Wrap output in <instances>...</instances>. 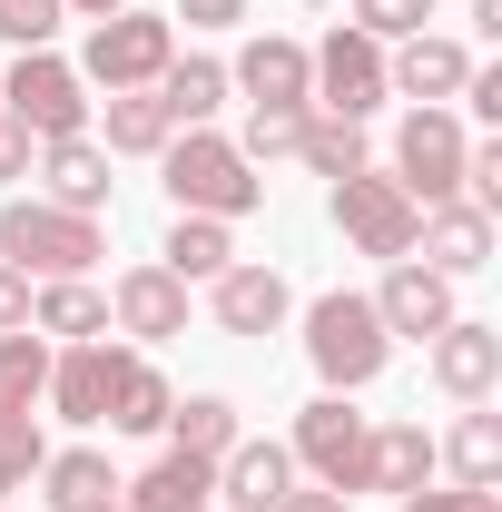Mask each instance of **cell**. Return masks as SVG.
Wrapping results in <instances>:
<instances>
[{
  "instance_id": "obj_1",
  "label": "cell",
  "mask_w": 502,
  "mask_h": 512,
  "mask_svg": "<svg viewBox=\"0 0 502 512\" xmlns=\"http://www.w3.org/2000/svg\"><path fill=\"white\" fill-rule=\"evenodd\" d=\"M306 365L325 375V394H365V384L394 365V335H384L375 296H355V286L315 296L306 306Z\"/></svg>"
},
{
  "instance_id": "obj_2",
  "label": "cell",
  "mask_w": 502,
  "mask_h": 512,
  "mask_svg": "<svg viewBox=\"0 0 502 512\" xmlns=\"http://www.w3.org/2000/svg\"><path fill=\"white\" fill-rule=\"evenodd\" d=\"M158 158H168V197H178V217H227V227H237V217L266 207V178L237 158V138H217V128L168 138Z\"/></svg>"
},
{
  "instance_id": "obj_3",
  "label": "cell",
  "mask_w": 502,
  "mask_h": 512,
  "mask_svg": "<svg viewBox=\"0 0 502 512\" xmlns=\"http://www.w3.org/2000/svg\"><path fill=\"white\" fill-rule=\"evenodd\" d=\"M99 256H109V237L79 207H50V197H10L0 207V266H20V276H89Z\"/></svg>"
},
{
  "instance_id": "obj_4",
  "label": "cell",
  "mask_w": 502,
  "mask_h": 512,
  "mask_svg": "<svg viewBox=\"0 0 502 512\" xmlns=\"http://www.w3.org/2000/svg\"><path fill=\"white\" fill-rule=\"evenodd\" d=\"M0 119L20 128L30 148H40V138H89V79H79L60 50H20L10 79H0Z\"/></svg>"
},
{
  "instance_id": "obj_5",
  "label": "cell",
  "mask_w": 502,
  "mask_h": 512,
  "mask_svg": "<svg viewBox=\"0 0 502 512\" xmlns=\"http://www.w3.org/2000/svg\"><path fill=\"white\" fill-rule=\"evenodd\" d=\"M178 60V20L168 10H109V20H89V50H79V79H99V89H158V69Z\"/></svg>"
},
{
  "instance_id": "obj_6",
  "label": "cell",
  "mask_w": 502,
  "mask_h": 512,
  "mask_svg": "<svg viewBox=\"0 0 502 512\" xmlns=\"http://www.w3.org/2000/svg\"><path fill=\"white\" fill-rule=\"evenodd\" d=\"M325 207H335V227H345V247H355V256H384V266H394V256H414L424 207L394 188V168H355V178H335Z\"/></svg>"
},
{
  "instance_id": "obj_7",
  "label": "cell",
  "mask_w": 502,
  "mask_h": 512,
  "mask_svg": "<svg viewBox=\"0 0 502 512\" xmlns=\"http://www.w3.org/2000/svg\"><path fill=\"white\" fill-rule=\"evenodd\" d=\"M463 158H473V138L453 109H414L404 138H394V188L414 197V207H443V197H463Z\"/></svg>"
},
{
  "instance_id": "obj_8",
  "label": "cell",
  "mask_w": 502,
  "mask_h": 512,
  "mask_svg": "<svg viewBox=\"0 0 502 512\" xmlns=\"http://www.w3.org/2000/svg\"><path fill=\"white\" fill-rule=\"evenodd\" d=\"M315 109H325V119H375L384 99H394V89H384V40H365V30H335V40H325V50H315V89H306Z\"/></svg>"
},
{
  "instance_id": "obj_9",
  "label": "cell",
  "mask_w": 502,
  "mask_h": 512,
  "mask_svg": "<svg viewBox=\"0 0 502 512\" xmlns=\"http://www.w3.org/2000/svg\"><path fill=\"white\" fill-rule=\"evenodd\" d=\"M286 453L306 463L325 493H345V503H355V473H365V414H355L345 394H315L306 414H296V444H286Z\"/></svg>"
},
{
  "instance_id": "obj_10",
  "label": "cell",
  "mask_w": 502,
  "mask_h": 512,
  "mask_svg": "<svg viewBox=\"0 0 502 512\" xmlns=\"http://www.w3.org/2000/svg\"><path fill=\"white\" fill-rule=\"evenodd\" d=\"M128 345H109V335H89V345H60L50 355V384H40V404L60 414V424H109V384H119Z\"/></svg>"
},
{
  "instance_id": "obj_11",
  "label": "cell",
  "mask_w": 502,
  "mask_h": 512,
  "mask_svg": "<svg viewBox=\"0 0 502 512\" xmlns=\"http://www.w3.org/2000/svg\"><path fill=\"white\" fill-rule=\"evenodd\" d=\"M375 316H384V335H414V345H434V335L463 316V306H453V276H434L424 256H394V266H384Z\"/></svg>"
},
{
  "instance_id": "obj_12",
  "label": "cell",
  "mask_w": 502,
  "mask_h": 512,
  "mask_svg": "<svg viewBox=\"0 0 502 512\" xmlns=\"http://www.w3.org/2000/svg\"><path fill=\"white\" fill-rule=\"evenodd\" d=\"M227 89H247V109H315V99H306V89H315V50L266 30V40H247V50H237Z\"/></svg>"
},
{
  "instance_id": "obj_13",
  "label": "cell",
  "mask_w": 502,
  "mask_h": 512,
  "mask_svg": "<svg viewBox=\"0 0 502 512\" xmlns=\"http://www.w3.org/2000/svg\"><path fill=\"white\" fill-rule=\"evenodd\" d=\"M434 384L453 394V404H493V384H502V325L453 316L434 335Z\"/></svg>"
},
{
  "instance_id": "obj_14",
  "label": "cell",
  "mask_w": 502,
  "mask_h": 512,
  "mask_svg": "<svg viewBox=\"0 0 502 512\" xmlns=\"http://www.w3.org/2000/svg\"><path fill=\"white\" fill-rule=\"evenodd\" d=\"M109 325L138 335V345H168V335H188V286L168 266H128L119 286H109Z\"/></svg>"
},
{
  "instance_id": "obj_15",
  "label": "cell",
  "mask_w": 502,
  "mask_h": 512,
  "mask_svg": "<svg viewBox=\"0 0 502 512\" xmlns=\"http://www.w3.org/2000/svg\"><path fill=\"white\" fill-rule=\"evenodd\" d=\"M463 79H473V50H463V40H434V30H414V40L384 60V89H404L414 109H453Z\"/></svg>"
},
{
  "instance_id": "obj_16",
  "label": "cell",
  "mask_w": 502,
  "mask_h": 512,
  "mask_svg": "<svg viewBox=\"0 0 502 512\" xmlns=\"http://www.w3.org/2000/svg\"><path fill=\"white\" fill-rule=\"evenodd\" d=\"M414 247H424L434 276H483V266H493V217H483L473 197H443V207H424Z\"/></svg>"
},
{
  "instance_id": "obj_17",
  "label": "cell",
  "mask_w": 502,
  "mask_h": 512,
  "mask_svg": "<svg viewBox=\"0 0 502 512\" xmlns=\"http://www.w3.org/2000/svg\"><path fill=\"white\" fill-rule=\"evenodd\" d=\"M286 493H296V453L237 434V444H227V463H217V503H227V512H276Z\"/></svg>"
},
{
  "instance_id": "obj_18",
  "label": "cell",
  "mask_w": 502,
  "mask_h": 512,
  "mask_svg": "<svg viewBox=\"0 0 502 512\" xmlns=\"http://www.w3.org/2000/svg\"><path fill=\"white\" fill-rule=\"evenodd\" d=\"M207 306H217L227 335H276V325L296 316V286H286L276 266H227V276L207 286Z\"/></svg>"
},
{
  "instance_id": "obj_19",
  "label": "cell",
  "mask_w": 502,
  "mask_h": 512,
  "mask_svg": "<svg viewBox=\"0 0 502 512\" xmlns=\"http://www.w3.org/2000/svg\"><path fill=\"white\" fill-rule=\"evenodd\" d=\"M30 158H40L50 207H79V217H99V207H109V148H99V138H40Z\"/></svg>"
},
{
  "instance_id": "obj_20",
  "label": "cell",
  "mask_w": 502,
  "mask_h": 512,
  "mask_svg": "<svg viewBox=\"0 0 502 512\" xmlns=\"http://www.w3.org/2000/svg\"><path fill=\"white\" fill-rule=\"evenodd\" d=\"M434 483V434L424 424H365V473L355 493H424Z\"/></svg>"
},
{
  "instance_id": "obj_21",
  "label": "cell",
  "mask_w": 502,
  "mask_h": 512,
  "mask_svg": "<svg viewBox=\"0 0 502 512\" xmlns=\"http://www.w3.org/2000/svg\"><path fill=\"white\" fill-rule=\"evenodd\" d=\"M30 335L89 345V335H109V296H99L89 276H40V286H30Z\"/></svg>"
},
{
  "instance_id": "obj_22",
  "label": "cell",
  "mask_w": 502,
  "mask_h": 512,
  "mask_svg": "<svg viewBox=\"0 0 502 512\" xmlns=\"http://www.w3.org/2000/svg\"><path fill=\"white\" fill-rule=\"evenodd\" d=\"M128 512H207L217 503V463H188V453H158L138 483H119Z\"/></svg>"
},
{
  "instance_id": "obj_23",
  "label": "cell",
  "mask_w": 502,
  "mask_h": 512,
  "mask_svg": "<svg viewBox=\"0 0 502 512\" xmlns=\"http://www.w3.org/2000/svg\"><path fill=\"white\" fill-rule=\"evenodd\" d=\"M158 266H168L178 286H217V276L237 266V237H227V217H178V227H168V247H158Z\"/></svg>"
},
{
  "instance_id": "obj_24",
  "label": "cell",
  "mask_w": 502,
  "mask_h": 512,
  "mask_svg": "<svg viewBox=\"0 0 502 512\" xmlns=\"http://www.w3.org/2000/svg\"><path fill=\"white\" fill-rule=\"evenodd\" d=\"M247 424H237V404L227 394H188V404H168V453H188V463H227Z\"/></svg>"
},
{
  "instance_id": "obj_25",
  "label": "cell",
  "mask_w": 502,
  "mask_h": 512,
  "mask_svg": "<svg viewBox=\"0 0 502 512\" xmlns=\"http://www.w3.org/2000/svg\"><path fill=\"white\" fill-rule=\"evenodd\" d=\"M168 375L148 365V355H128L119 365V384H109V434H168Z\"/></svg>"
},
{
  "instance_id": "obj_26",
  "label": "cell",
  "mask_w": 502,
  "mask_h": 512,
  "mask_svg": "<svg viewBox=\"0 0 502 512\" xmlns=\"http://www.w3.org/2000/svg\"><path fill=\"white\" fill-rule=\"evenodd\" d=\"M40 493H50V512H89V503H119V473H109V453L69 444L40 463Z\"/></svg>"
},
{
  "instance_id": "obj_27",
  "label": "cell",
  "mask_w": 502,
  "mask_h": 512,
  "mask_svg": "<svg viewBox=\"0 0 502 512\" xmlns=\"http://www.w3.org/2000/svg\"><path fill=\"white\" fill-rule=\"evenodd\" d=\"M168 138H178V119L158 109V89H109V138H99L109 158H158Z\"/></svg>"
},
{
  "instance_id": "obj_28",
  "label": "cell",
  "mask_w": 502,
  "mask_h": 512,
  "mask_svg": "<svg viewBox=\"0 0 502 512\" xmlns=\"http://www.w3.org/2000/svg\"><path fill=\"white\" fill-rule=\"evenodd\" d=\"M158 109L178 128H207L217 109H227V60H168L158 69Z\"/></svg>"
},
{
  "instance_id": "obj_29",
  "label": "cell",
  "mask_w": 502,
  "mask_h": 512,
  "mask_svg": "<svg viewBox=\"0 0 502 512\" xmlns=\"http://www.w3.org/2000/svg\"><path fill=\"white\" fill-rule=\"evenodd\" d=\"M434 463H453V483L493 493V483H502V414L463 404V424H453V444H434Z\"/></svg>"
},
{
  "instance_id": "obj_30",
  "label": "cell",
  "mask_w": 502,
  "mask_h": 512,
  "mask_svg": "<svg viewBox=\"0 0 502 512\" xmlns=\"http://www.w3.org/2000/svg\"><path fill=\"white\" fill-rule=\"evenodd\" d=\"M40 384H50V335H30V325H20V335H0V424H10V414H30V404H40Z\"/></svg>"
},
{
  "instance_id": "obj_31",
  "label": "cell",
  "mask_w": 502,
  "mask_h": 512,
  "mask_svg": "<svg viewBox=\"0 0 502 512\" xmlns=\"http://www.w3.org/2000/svg\"><path fill=\"white\" fill-rule=\"evenodd\" d=\"M296 158H306L315 178L335 188V178H355V168H365V128H355V119H306V138H296Z\"/></svg>"
},
{
  "instance_id": "obj_32",
  "label": "cell",
  "mask_w": 502,
  "mask_h": 512,
  "mask_svg": "<svg viewBox=\"0 0 502 512\" xmlns=\"http://www.w3.org/2000/svg\"><path fill=\"white\" fill-rule=\"evenodd\" d=\"M315 109H247V138H237V158L266 168V158H296V138H306Z\"/></svg>"
},
{
  "instance_id": "obj_33",
  "label": "cell",
  "mask_w": 502,
  "mask_h": 512,
  "mask_svg": "<svg viewBox=\"0 0 502 512\" xmlns=\"http://www.w3.org/2000/svg\"><path fill=\"white\" fill-rule=\"evenodd\" d=\"M434 20V0H345V30H365V40H414Z\"/></svg>"
},
{
  "instance_id": "obj_34",
  "label": "cell",
  "mask_w": 502,
  "mask_h": 512,
  "mask_svg": "<svg viewBox=\"0 0 502 512\" xmlns=\"http://www.w3.org/2000/svg\"><path fill=\"white\" fill-rule=\"evenodd\" d=\"M40 463H50V434H40L30 414H10V424H0V503H10V493H20Z\"/></svg>"
},
{
  "instance_id": "obj_35",
  "label": "cell",
  "mask_w": 502,
  "mask_h": 512,
  "mask_svg": "<svg viewBox=\"0 0 502 512\" xmlns=\"http://www.w3.org/2000/svg\"><path fill=\"white\" fill-rule=\"evenodd\" d=\"M0 40L10 50H50L60 40V0H0Z\"/></svg>"
},
{
  "instance_id": "obj_36",
  "label": "cell",
  "mask_w": 502,
  "mask_h": 512,
  "mask_svg": "<svg viewBox=\"0 0 502 512\" xmlns=\"http://www.w3.org/2000/svg\"><path fill=\"white\" fill-rule=\"evenodd\" d=\"M404 512H502V483L493 493H473V483H443L434 493V483H424V493H404Z\"/></svg>"
},
{
  "instance_id": "obj_37",
  "label": "cell",
  "mask_w": 502,
  "mask_h": 512,
  "mask_svg": "<svg viewBox=\"0 0 502 512\" xmlns=\"http://www.w3.org/2000/svg\"><path fill=\"white\" fill-rule=\"evenodd\" d=\"M168 20H188V30H237V20H247V0H178Z\"/></svg>"
},
{
  "instance_id": "obj_38",
  "label": "cell",
  "mask_w": 502,
  "mask_h": 512,
  "mask_svg": "<svg viewBox=\"0 0 502 512\" xmlns=\"http://www.w3.org/2000/svg\"><path fill=\"white\" fill-rule=\"evenodd\" d=\"M20 325H30V276L0 266V335H20Z\"/></svg>"
},
{
  "instance_id": "obj_39",
  "label": "cell",
  "mask_w": 502,
  "mask_h": 512,
  "mask_svg": "<svg viewBox=\"0 0 502 512\" xmlns=\"http://www.w3.org/2000/svg\"><path fill=\"white\" fill-rule=\"evenodd\" d=\"M10 178H30V138L0 119V188H10Z\"/></svg>"
},
{
  "instance_id": "obj_40",
  "label": "cell",
  "mask_w": 502,
  "mask_h": 512,
  "mask_svg": "<svg viewBox=\"0 0 502 512\" xmlns=\"http://www.w3.org/2000/svg\"><path fill=\"white\" fill-rule=\"evenodd\" d=\"M276 512H355V503H345V493H325V483H315V493H286V503H276Z\"/></svg>"
},
{
  "instance_id": "obj_41",
  "label": "cell",
  "mask_w": 502,
  "mask_h": 512,
  "mask_svg": "<svg viewBox=\"0 0 502 512\" xmlns=\"http://www.w3.org/2000/svg\"><path fill=\"white\" fill-rule=\"evenodd\" d=\"M463 20H473V30H483V40H502V0H473V10H463Z\"/></svg>"
},
{
  "instance_id": "obj_42",
  "label": "cell",
  "mask_w": 502,
  "mask_h": 512,
  "mask_svg": "<svg viewBox=\"0 0 502 512\" xmlns=\"http://www.w3.org/2000/svg\"><path fill=\"white\" fill-rule=\"evenodd\" d=\"M60 10H79V20H109V10H128V0H60Z\"/></svg>"
},
{
  "instance_id": "obj_43",
  "label": "cell",
  "mask_w": 502,
  "mask_h": 512,
  "mask_svg": "<svg viewBox=\"0 0 502 512\" xmlns=\"http://www.w3.org/2000/svg\"><path fill=\"white\" fill-rule=\"evenodd\" d=\"M89 512H128V503H89Z\"/></svg>"
}]
</instances>
